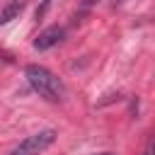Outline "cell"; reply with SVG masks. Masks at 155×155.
Listing matches in <instances>:
<instances>
[{"instance_id":"cell-1","label":"cell","mask_w":155,"mask_h":155,"mask_svg":"<svg viewBox=\"0 0 155 155\" xmlns=\"http://www.w3.org/2000/svg\"><path fill=\"white\" fill-rule=\"evenodd\" d=\"M24 78H27L29 87L39 97H44L46 102H63L65 99V85L48 68H44L39 63H31V65L24 68Z\"/></svg>"},{"instance_id":"cell-5","label":"cell","mask_w":155,"mask_h":155,"mask_svg":"<svg viewBox=\"0 0 155 155\" xmlns=\"http://www.w3.org/2000/svg\"><path fill=\"white\" fill-rule=\"evenodd\" d=\"M51 5H53V0H44V2H41V7L36 10V19H41V17L46 15V10H48Z\"/></svg>"},{"instance_id":"cell-4","label":"cell","mask_w":155,"mask_h":155,"mask_svg":"<svg viewBox=\"0 0 155 155\" xmlns=\"http://www.w3.org/2000/svg\"><path fill=\"white\" fill-rule=\"evenodd\" d=\"M24 7H27V0H12V2H7V5L0 10V27L10 24L12 19H17Z\"/></svg>"},{"instance_id":"cell-7","label":"cell","mask_w":155,"mask_h":155,"mask_svg":"<svg viewBox=\"0 0 155 155\" xmlns=\"http://www.w3.org/2000/svg\"><path fill=\"white\" fill-rule=\"evenodd\" d=\"M94 2H97V0H85L82 5H85V7H90V5H94Z\"/></svg>"},{"instance_id":"cell-6","label":"cell","mask_w":155,"mask_h":155,"mask_svg":"<svg viewBox=\"0 0 155 155\" xmlns=\"http://www.w3.org/2000/svg\"><path fill=\"white\" fill-rule=\"evenodd\" d=\"M143 155H155V136L148 140V145H145V150H143Z\"/></svg>"},{"instance_id":"cell-3","label":"cell","mask_w":155,"mask_h":155,"mask_svg":"<svg viewBox=\"0 0 155 155\" xmlns=\"http://www.w3.org/2000/svg\"><path fill=\"white\" fill-rule=\"evenodd\" d=\"M63 36H65V29H63V27H58V24L46 27V29L34 39V48H36V51H48V48L58 46V44L63 41Z\"/></svg>"},{"instance_id":"cell-8","label":"cell","mask_w":155,"mask_h":155,"mask_svg":"<svg viewBox=\"0 0 155 155\" xmlns=\"http://www.w3.org/2000/svg\"><path fill=\"white\" fill-rule=\"evenodd\" d=\"M121 2H124V0H114V5H121Z\"/></svg>"},{"instance_id":"cell-9","label":"cell","mask_w":155,"mask_h":155,"mask_svg":"<svg viewBox=\"0 0 155 155\" xmlns=\"http://www.w3.org/2000/svg\"><path fill=\"white\" fill-rule=\"evenodd\" d=\"M97 155H114V153H97Z\"/></svg>"},{"instance_id":"cell-2","label":"cell","mask_w":155,"mask_h":155,"mask_svg":"<svg viewBox=\"0 0 155 155\" xmlns=\"http://www.w3.org/2000/svg\"><path fill=\"white\" fill-rule=\"evenodd\" d=\"M53 140H56V131L53 128H44V131H36V133L27 136L24 140H19L10 150V155H41Z\"/></svg>"}]
</instances>
